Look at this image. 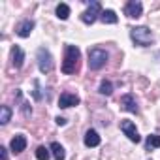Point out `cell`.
<instances>
[{
  "label": "cell",
  "instance_id": "6da1fadb",
  "mask_svg": "<svg viewBox=\"0 0 160 160\" xmlns=\"http://www.w3.org/2000/svg\"><path fill=\"white\" fill-rule=\"evenodd\" d=\"M79 49L75 45H66V55H64V62H62V72L64 73H75L77 64H79Z\"/></svg>",
  "mask_w": 160,
  "mask_h": 160
},
{
  "label": "cell",
  "instance_id": "7a4b0ae2",
  "mask_svg": "<svg viewBox=\"0 0 160 160\" xmlns=\"http://www.w3.org/2000/svg\"><path fill=\"white\" fill-rule=\"evenodd\" d=\"M130 38L139 47H147L152 42V34H151V30L147 27H134V28H130Z\"/></svg>",
  "mask_w": 160,
  "mask_h": 160
},
{
  "label": "cell",
  "instance_id": "3957f363",
  "mask_svg": "<svg viewBox=\"0 0 160 160\" xmlns=\"http://www.w3.org/2000/svg\"><path fill=\"white\" fill-rule=\"evenodd\" d=\"M108 58H109V57H108V53H106L104 49L94 47V49L89 51V68H91V70H100V68L106 66Z\"/></svg>",
  "mask_w": 160,
  "mask_h": 160
},
{
  "label": "cell",
  "instance_id": "277c9868",
  "mask_svg": "<svg viewBox=\"0 0 160 160\" xmlns=\"http://www.w3.org/2000/svg\"><path fill=\"white\" fill-rule=\"evenodd\" d=\"M38 66H40V72H43V73L53 70V57L45 47L38 49Z\"/></svg>",
  "mask_w": 160,
  "mask_h": 160
},
{
  "label": "cell",
  "instance_id": "5b68a950",
  "mask_svg": "<svg viewBox=\"0 0 160 160\" xmlns=\"http://www.w3.org/2000/svg\"><path fill=\"white\" fill-rule=\"evenodd\" d=\"M98 15H102V6H100V2H91V4H89V10L81 15V21L87 23V25H92V23L98 19Z\"/></svg>",
  "mask_w": 160,
  "mask_h": 160
},
{
  "label": "cell",
  "instance_id": "8992f818",
  "mask_svg": "<svg viewBox=\"0 0 160 160\" xmlns=\"http://www.w3.org/2000/svg\"><path fill=\"white\" fill-rule=\"evenodd\" d=\"M121 130L124 132V136L130 141H134V143H139L141 141V136H139V132H138V128H136V124L132 121H122L121 122Z\"/></svg>",
  "mask_w": 160,
  "mask_h": 160
},
{
  "label": "cell",
  "instance_id": "52a82bcc",
  "mask_svg": "<svg viewBox=\"0 0 160 160\" xmlns=\"http://www.w3.org/2000/svg\"><path fill=\"white\" fill-rule=\"evenodd\" d=\"M141 12H143V6H141V2H138V0H130V2L124 6V13L130 19H138L141 15Z\"/></svg>",
  "mask_w": 160,
  "mask_h": 160
},
{
  "label": "cell",
  "instance_id": "ba28073f",
  "mask_svg": "<svg viewBox=\"0 0 160 160\" xmlns=\"http://www.w3.org/2000/svg\"><path fill=\"white\" fill-rule=\"evenodd\" d=\"M121 108L128 113H138V104H136V98L134 94H124L121 98Z\"/></svg>",
  "mask_w": 160,
  "mask_h": 160
},
{
  "label": "cell",
  "instance_id": "9c48e42d",
  "mask_svg": "<svg viewBox=\"0 0 160 160\" xmlns=\"http://www.w3.org/2000/svg\"><path fill=\"white\" fill-rule=\"evenodd\" d=\"M32 28H34V21L27 19V21H21V23L15 27V32H17V36H21V38H28L30 32H32Z\"/></svg>",
  "mask_w": 160,
  "mask_h": 160
},
{
  "label": "cell",
  "instance_id": "30bf717a",
  "mask_svg": "<svg viewBox=\"0 0 160 160\" xmlns=\"http://www.w3.org/2000/svg\"><path fill=\"white\" fill-rule=\"evenodd\" d=\"M79 104V96H75V94H70V92H64V94H60V98H58V106L60 108H72V106H77Z\"/></svg>",
  "mask_w": 160,
  "mask_h": 160
},
{
  "label": "cell",
  "instance_id": "8fae6325",
  "mask_svg": "<svg viewBox=\"0 0 160 160\" xmlns=\"http://www.w3.org/2000/svg\"><path fill=\"white\" fill-rule=\"evenodd\" d=\"M25 147H27V138H25V136H15V138L12 139V143H10V149H12L15 154H17V152H23Z\"/></svg>",
  "mask_w": 160,
  "mask_h": 160
},
{
  "label": "cell",
  "instance_id": "7c38bea8",
  "mask_svg": "<svg viewBox=\"0 0 160 160\" xmlns=\"http://www.w3.org/2000/svg\"><path fill=\"white\" fill-rule=\"evenodd\" d=\"M85 145L87 147H98L100 145V136L96 130H87L85 134Z\"/></svg>",
  "mask_w": 160,
  "mask_h": 160
},
{
  "label": "cell",
  "instance_id": "4fadbf2b",
  "mask_svg": "<svg viewBox=\"0 0 160 160\" xmlns=\"http://www.w3.org/2000/svg\"><path fill=\"white\" fill-rule=\"evenodd\" d=\"M12 58H13V66H15V68H21V66H23L25 53H23V49H21L19 45H15V47L12 49Z\"/></svg>",
  "mask_w": 160,
  "mask_h": 160
},
{
  "label": "cell",
  "instance_id": "5bb4252c",
  "mask_svg": "<svg viewBox=\"0 0 160 160\" xmlns=\"http://www.w3.org/2000/svg\"><path fill=\"white\" fill-rule=\"evenodd\" d=\"M100 19H102V23H106V25H115V23L119 21V17L115 15L113 10H104L102 15H100Z\"/></svg>",
  "mask_w": 160,
  "mask_h": 160
},
{
  "label": "cell",
  "instance_id": "9a60e30c",
  "mask_svg": "<svg viewBox=\"0 0 160 160\" xmlns=\"http://www.w3.org/2000/svg\"><path fill=\"white\" fill-rule=\"evenodd\" d=\"M49 149H51V152H53V156H55V160H64V156H66V152H64V147H62L60 143H57V141H53Z\"/></svg>",
  "mask_w": 160,
  "mask_h": 160
},
{
  "label": "cell",
  "instance_id": "2e32d148",
  "mask_svg": "<svg viewBox=\"0 0 160 160\" xmlns=\"http://www.w3.org/2000/svg\"><path fill=\"white\" fill-rule=\"evenodd\" d=\"M12 119V108L10 106H2L0 108V124H8Z\"/></svg>",
  "mask_w": 160,
  "mask_h": 160
},
{
  "label": "cell",
  "instance_id": "e0dca14e",
  "mask_svg": "<svg viewBox=\"0 0 160 160\" xmlns=\"http://www.w3.org/2000/svg\"><path fill=\"white\" fill-rule=\"evenodd\" d=\"M57 17L62 19V21H66V19L70 17V8H68V4H58V6H57Z\"/></svg>",
  "mask_w": 160,
  "mask_h": 160
},
{
  "label": "cell",
  "instance_id": "ac0fdd59",
  "mask_svg": "<svg viewBox=\"0 0 160 160\" xmlns=\"http://www.w3.org/2000/svg\"><path fill=\"white\" fill-rule=\"evenodd\" d=\"M49 151H51V149H47V147L40 145V147L36 149V158H38V160H49V154H51Z\"/></svg>",
  "mask_w": 160,
  "mask_h": 160
},
{
  "label": "cell",
  "instance_id": "d6986e66",
  "mask_svg": "<svg viewBox=\"0 0 160 160\" xmlns=\"http://www.w3.org/2000/svg\"><path fill=\"white\" fill-rule=\"evenodd\" d=\"M145 145H147V149H156V147H160V136H156V134L149 136Z\"/></svg>",
  "mask_w": 160,
  "mask_h": 160
},
{
  "label": "cell",
  "instance_id": "ffe728a7",
  "mask_svg": "<svg viewBox=\"0 0 160 160\" xmlns=\"http://www.w3.org/2000/svg\"><path fill=\"white\" fill-rule=\"evenodd\" d=\"M100 92L106 94V96H109V94L113 92V85H111V81H106V79H104V81L100 83Z\"/></svg>",
  "mask_w": 160,
  "mask_h": 160
},
{
  "label": "cell",
  "instance_id": "44dd1931",
  "mask_svg": "<svg viewBox=\"0 0 160 160\" xmlns=\"http://www.w3.org/2000/svg\"><path fill=\"white\" fill-rule=\"evenodd\" d=\"M0 160H8V149L0 147Z\"/></svg>",
  "mask_w": 160,
  "mask_h": 160
},
{
  "label": "cell",
  "instance_id": "7402d4cb",
  "mask_svg": "<svg viewBox=\"0 0 160 160\" xmlns=\"http://www.w3.org/2000/svg\"><path fill=\"white\" fill-rule=\"evenodd\" d=\"M55 121H57V124H58V126H64V124H66V119H64V117H57Z\"/></svg>",
  "mask_w": 160,
  "mask_h": 160
},
{
  "label": "cell",
  "instance_id": "603a6c76",
  "mask_svg": "<svg viewBox=\"0 0 160 160\" xmlns=\"http://www.w3.org/2000/svg\"><path fill=\"white\" fill-rule=\"evenodd\" d=\"M30 111H32V109H28V104H23V113H25V115H28Z\"/></svg>",
  "mask_w": 160,
  "mask_h": 160
}]
</instances>
